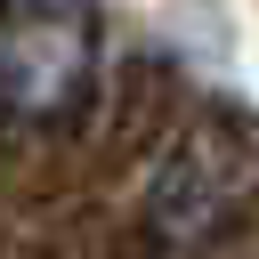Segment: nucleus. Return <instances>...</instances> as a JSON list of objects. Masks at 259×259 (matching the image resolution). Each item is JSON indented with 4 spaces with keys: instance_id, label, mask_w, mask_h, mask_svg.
Segmentation results:
<instances>
[{
    "instance_id": "nucleus-1",
    "label": "nucleus",
    "mask_w": 259,
    "mask_h": 259,
    "mask_svg": "<svg viewBox=\"0 0 259 259\" xmlns=\"http://www.w3.org/2000/svg\"><path fill=\"white\" fill-rule=\"evenodd\" d=\"M89 89V24L73 8H24L0 24V113L57 121Z\"/></svg>"
}]
</instances>
